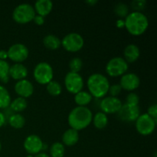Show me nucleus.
I'll return each mask as SVG.
<instances>
[{"instance_id": "obj_21", "label": "nucleus", "mask_w": 157, "mask_h": 157, "mask_svg": "<svg viewBox=\"0 0 157 157\" xmlns=\"http://www.w3.org/2000/svg\"><path fill=\"white\" fill-rule=\"evenodd\" d=\"M44 45L50 50H57L61 44V41L59 38L54 35H48L43 39Z\"/></svg>"}, {"instance_id": "obj_26", "label": "nucleus", "mask_w": 157, "mask_h": 157, "mask_svg": "<svg viewBox=\"0 0 157 157\" xmlns=\"http://www.w3.org/2000/svg\"><path fill=\"white\" fill-rule=\"evenodd\" d=\"M64 153H65L64 145L61 143H55L52 144L50 148L51 157H64Z\"/></svg>"}, {"instance_id": "obj_34", "label": "nucleus", "mask_w": 157, "mask_h": 157, "mask_svg": "<svg viewBox=\"0 0 157 157\" xmlns=\"http://www.w3.org/2000/svg\"><path fill=\"white\" fill-rule=\"evenodd\" d=\"M146 6V1L144 0H136L132 2V7L136 10H140L143 9Z\"/></svg>"}, {"instance_id": "obj_3", "label": "nucleus", "mask_w": 157, "mask_h": 157, "mask_svg": "<svg viewBox=\"0 0 157 157\" xmlns=\"http://www.w3.org/2000/svg\"><path fill=\"white\" fill-rule=\"evenodd\" d=\"M87 87L89 93L96 98H104L108 93L110 83L107 77L99 73L90 75L87 79Z\"/></svg>"}, {"instance_id": "obj_12", "label": "nucleus", "mask_w": 157, "mask_h": 157, "mask_svg": "<svg viewBox=\"0 0 157 157\" xmlns=\"http://www.w3.org/2000/svg\"><path fill=\"white\" fill-rule=\"evenodd\" d=\"M117 113L118 117L122 121H127V122H132V121H136L140 115V108L138 106L130 105L128 104H123Z\"/></svg>"}, {"instance_id": "obj_42", "label": "nucleus", "mask_w": 157, "mask_h": 157, "mask_svg": "<svg viewBox=\"0 0 157 157\" xmlns=\"http://www.w3.org/2000/svg\"><path fill=\"white\" fill-rule=\"evenodd\" d=\"M154 157H157V156H156V154H155V156H154Z\"/></svg>"}, {"instance_id": "obj_13", "label": "nucleus", "mask_w": 157, "mask_h": 157, "mask_svg": "<svg viewBox=\"0 0 157 157\" xmlns=\"http://www.w3.org/2000/svg\"><path fill=\"white\" fill-rule=\"evenodd\" d=\"M123 104L121 100L115 97H106L101 101L100 107L104 113H117L122 107Z\"/></svg>"}, {"instance_id": "obj_6", "label": "nucleus", "mask_w": 157, "mask_h": 157, "mask_svg": "<svg viewBox=\"0 0 157 157\" xmlns=\"http://www.w3.org/2000/svg\"><path fill=\"white\" fill-rule=\"evenodd\" d=\"M128 69V63L123 58L115 57L112 58L106 65V72L111 77L124 75Z\"/></svg>"}, {"instance_id": "obj_39", "label": "nucleus", "mask_w": 157, "mask_h": 157, "mask_svg": "<svg viewBox=\"0 0 157 157\" xmlns=\"http://www.w3.org/2000/svg\"><path fill=\"white\" fill-rule=\"evenodd\" d=\"M117 24L118 27H123V26H124V21L122 19H119L117 22Z\"/></svg>"}, {"instance_id": "obj_17", "label": "nucleus", "mask_w": 157, "mask_h": 157, "mask_svg": "<svg viewBox=\"0 0 157 157\" xmlns=\"http://www.w3.org/2000/svg\"><path fill=\"white\" fill-rule=\"evenodd\" d=\"M124 55V59L127 63H133L135 62L139 58L140 55V48H138V46H136V44H128L125 48Z\"/></svg>"}, {"instance_id": "obj_41", "label": "nucleus", "mask_w": 157, "mask_h": 157, "mask_svg": "<svg viewBox=\"0 0 157 157\" xmlns=\"http://www.w3.org/2000/svg\"><path fill=\"white\" fill-rule=\"evenodd\" d=\"M1 148H2V145H1V143H0V151H1Z\"/></svg>"}, {"instance_id": "obj_14", "label": "nucleus", "mask_w": 157, "mask_h": 157, "mask_svg": "<svg viewBox=\"0 0 157 157\" xmlns=\"http://www.w3.org/2000/svg\"><path fill=\"white\" fill-rule=\"evenodd\" d=\"M140 80L136 74L128 73L122 75L120 85L122 89L131 91L137 88L140 86Z\"/></svg>"}, {"instance_id": "obj_28", "label": "nucleus", "mask_w": 157, "mask_h": 157, "mask_svg": "<svg viewBox=\"0 0 157 157\" xmlns=\"http://www.w3.org/2000/svg\"><path fill=\"white\" fill-rule=\"evenodd\" d=\"M9 63L4 60H0V81L6 83L9 81Z\"/></svg>"}, {"instance_id": "obj_1", "label": "nucleus", "mask_w": 157, "mask_h": 157, "mask_svg": "<svg viewBox=\"0 0 157 157\" xmlns=\"http://www.w3.org/2000/svg\"><path fill=\"white\" fill-rule=\"evenodd\" d=\"M92 118L93 114L90 109L87 107L78 106L70 112L67 121L71 128L78 131L88 127L91 123Z\"/></svg>"}, {"instance_id": "obj_29", "label": "nucleus", "mask_w": 157, "mask_h": 157, "mask_svg": "<svg viewBox=\"0 0 157 157\" xmlns=\"http://www.w3.org/2000/svg\"><path fill=\"white\" fill-rule=\"evenodd\" d=\"M83 66L82 60L79 58H74L69 62V67L71 72L78 73L81 70Z\"/></svg>"}, {"instance_id": "obj_30", "label": "nucleus", "mask_w": 157, "mask_h": 157, "mask_svg": "<svg viewBox=\"0 0 157 157\" xmlns=\"http://www.w3.org/2000/svg\"><path fill=\"white\" fill-rule=\"evenodd\" d=\"M114 12L121 18H126L128 15V7L124 3H118L115 6Z\"/></svg>"}, {"instance_id": "obj_7", "label": "nucleus", "mask_w": 157, "mask_h": 157, "mask_svg": "<svg viewBox=\"0 0 157 157\" xmlns=\"http://www.w3.org/2000/svg\"><path fill=\"white\" fill-rule=\"evenodd\" d=\"M84 44V40L80 34L72 32L63 38L61 44L67 52H76L81 50Z\"/></svg>"}, {"instance_id": "obj_27", "label": "nucleus", "mask_w": 157, "mask_h": 157, "mask_svg": "<svg viewBox=\"0 0 157 157\" xmlns=\"http://www.w3.org/2000/svg\"><path fill=\"white\" fill-rule=\"evenodd\" d=\"M46 89H47L48 94H50L52 96H58L59 94H61V90H62L61 84L58 81H53V80L48 83Z\"/></svg>"}, {"instance_id": "obj_36", "label": "nucleus", "mask_w": 157, "mask_h": 157, "mask_svg": "<svg viewBox=\"0 0 157 157\" xmlns=\"http://www.w3.org/2000/svg\"><path fill=\"white\" fill-rule=\"evenodd\" d=\"M6 124V116L3 113L0 112V127H2Z\"/></svg>"}, {"instance_id": "obj_40", "label": "nucleus", "mask_w": 157, "mask_h": 157, "mask_svg": "<svg viewBox=\"0 0 157 157\" xmlns=\"http://www.w3.org/2000/svg\"><path fill=\"white\" fill-rule=\"evenodd\" d=\"M86 2L90 5V6H93V5L96 4L98 1L97 0H87V1H86Z\"/></svg>"}, {"instance_id": "obj_9", "label": "nucleus", "mask_w": 157, "mask_h": 157, "mask_svg": "<svg viewBox=\"0 0 157 157\" xmlns=\"http://www.w3.org/2000/svg\"><path fill=\"white\" fill-rule=\"evenodd\" d=\"M64 84L67 91L76 94L82 90L84 87V81L78 73L69 71L64 78Z\"/></svg>"}, {"instance_id": "obj_10", "label": "nucleus", "mask_w": 157, "mask_h": 157, "mask_svg": "<svg viewBox=\"0 0 157 157\" xmlns=\"http://www.w3.org/2000/svg\"><path fill=\"white\" fill-rule=\"evenodd\" d=\"M8 58L16 63H21L25 61L29 55L28 48L21 43L12 44L7 52Z\"/></svg>"}, {"instance_id": "obj_16", "label": "nucleus", "mask_w": 157, "mask_h": 157, "mask_svg": "<svg viewBox=\"0 0 157 157\" xmlns=\"http://www.w3.org/2000/svg\"><path fill=\"white\" fill-rule=\"evenodd\" d=\"M9 76L14 80H23L27 77L28 69L21 63H16L9 67Z\"/></svg>"}, {"instance_id": "obj_22", "label": "nucleus", "mask_w": 157, "mask_h": 157, "mask_svg": "<svg viewBox=\"0 0 157 157\" xmlns=\"http://www.w3.org/2000/svg\"><path fill=\"white\" fill-rule=\"evenodd\" d=\"M93 121L94 125L97 129L99 130H102V129L105 128L107 127V124H108V118H107L106 113H103V112H98L94 117L92 118Z\"/></svg>"}, {"instance_id": "obj_23", "label": "nucleus", "mask_w": 157, "mask_h": 157, "mask_svg": "<svg viewBox=\"0 0 157 157\" xmlns=\"http://www.w3.org/2000/svg\"><path fill=\"white\" fill-rule=\"evenodd\" d=\"M9 124L12 127L15 129L22 128L25 124V119L22 115L19 113H14L9 118Z\"/></svg>"}, {"instance_id": "obj_25", "label": "nucleus", "mask_w": 157, "mask_h": 157, "mask_svg": "<svg viewBox=\"0 0 157 157\" xmlns=\"http://www.w3.org/2000/svg\"><path fill=\"white\" fill-rule=\"evenodd\" d=\"M27 105L28 103L25 98L18 97V98H15L13 101H12L9 106H10V108L12 109V110H13L14 112L18 113V112H21L24 110H25Z\"/></svg>"}, {"instance_id": "obj_20", "label": "nucleus", "mask_w": 157, "mask_h": 157, "mask_svg": "<svg viewBox=\"0 0 157 157\" xmlns=\"http://www.w3.org/2000/svg\"><path fill=\"white\" fill-rule=\"evenodd\" d=\"M92 98L89 92L85 90H81L75 96V101L79 107H86L91 101Z\"/></svg>"}, {"instance_id": "obj_15", "label": "nucleus", "mask_w": 157, "mask_h": 157, "mask_svg": "<svg viewBox=\"0 0 157 157\" xmlns=\"http://www.w3.org/2000/svg\"><path fill=\"white\" fill-rule=\"evenodd\" d=\"M15 91L21 98H29L34 92V86L29 80H20L15 84Z\"/></svg>"}, {"instance_id": "obj_37", "label": "nucleus", "mask_w": 157, "mask_h": 157, "mask_svg": "<svg viewBox=\"0 0 157 157\" xmlns=\"http://www.w3.org/2000/svg\"><path fill=\"white\" fill-rule=\"evenodd\" d=\"M8 58V53L6 51L1 50L0 51V60H4Z\"/></svg>"}, {"instance_id": "obj_31", "label": "nucleus", "mask_w": 157, "mask_h": 157, "mask_svg": "<svg viewBox=\"0 0 157 157\" xmlns=\"http://www.w3.org/2000/svg\"><path fill=\"white\" fill-rule=\"evenodd\" d=\"M139 101V96L136 94L133 93V92H131V93L129 94L127 96V98H126V104H130V105L138 106Z\"/></svg>"}, {"instance_id": "obj_35", "label": "nucleus", "mask_w": 157, "mask_h": 157, "mask_svg": "<svg viewBox=\"0 0 157 157\" xmlns=\"http://www.w3.org/2000/svg\"><path fill=\"white\" fill-rule=\"evenodd\" d=\"M33 21H35V23L38 25H42L44 23V18L43 16H41L39 15H35V16L34 17Z\"/></svg>"}, {"instance_id": "obj_4", "label": "nucleus", "mask_w": 157, "mask_h": 157, "mask_svg": "<svg viewBox=\"0 0 157 157\" xmlns=\"http://www.w3.org/2000/svg\"><path fill=\"white\" fill-rule=\"evenodd\" d=\"M35 16V11L33 6L28 3H22L15 8L12 12L14 21L19 24H25L32 21Z\"/></svg>"}, {"instance_id": "obj_18", "label": "nucleus", "mask_w": 157, "mask_h": 157, "mask_svg": "<svg viewBox=\"0 0 157 157\" xmlns=\"http://www.w3.org/2000/svg\"><path fill=\"white\" fill-rule=\"evenodd\" d=\"M53 8V3L51 0H38L35 3V11L41 16L48 15Z\"/></svg>"}, {"instance_id": "obj_11", "label": "nucleus", "mask_w": 157, "mask_h": 157, "mask_svg": "<svg viewBox=\"0 0 157 157\" xmlns=\"http://www.w3.org/2000/svg\"><path fill=\"white\" fill-rule=\"evenodd\" d=\"M43 142L41 138L35 134L29 135L25 140L24 148L30 155H36L43 150Z\"/></svg>"}, {"instance_id": "obj_38", "label": "nucleus", "mask_w": 157, "mask_h": 157, "mask_svg": "<svg viewBox=\"0 0 157 157\" xmlns=\"http://www.w3.org/2000/svg\"><path fill=\"white\" fill-rule=\"evenodd\" d=\"M34 157H50V156L44 153H38V154L35 155V156Z\"/></svg>"}, {"instance_id": "obj_24", "label": "nucleus", "mask_w": 157, "mask_h": 157, "mask_svg": "<svg viewBox=\"0 0 157 157\" xmlns=\"http://www.w3.org/2000/svg\"><path fill=\"white\" fill-rule=\"evenodd\" d=\"M11 104V96L4 86L0 85V109H6Z\"/></svg>"}, {"instance_id": "obj_5", "label": "nucleus", "mask_w": 157, "mask_h": 157, "mask_svg": "<svg viewBox=\"0 0 157 157\" xmlns=\"http://www.w3.org/2000/svg\"><path fill=\"white\" fill-rule=\"evenodd\" d=\"M34 78L41 84H47L53 79V69L47 62H40L34 69Z\"/></svg>"}, {"instance_id": "obj_32", "label": "nucleus", "mask_w": 157, "mask_h": 157, "mask_svg": "<svg viewBox=\"0 0 157 157\" xmlns=\"http://www.w3.org/2000/svg\"><path fill=\"white\" fill-rule=\"evenodd\" d=\"M121 90H122V88H121V85L116 84L110 86L108 92L110 93V94L111 95V97H115V98H117V96H118V95L121 94Z\"/></svg>"}, {"instance_id": "obj_2", "label": "nucleus", "mask_w": 157, "mask_h": 157, "mask_svg": "<svg viewBox=\"0 0 157 157\" xmlns=\"http://www.w3.org/2000/svg\"><path fill=\"white\" fill-rule=\"evenodd\" d=\"M149 25L147 17L139 11L130 12L124 20V26L129 33L133 35H140L147 31Z\"/></svg>"}, {"instance_id": "obj_8", "label": "nucleus", "mask_w": 157, "mask_h": 157, "mask_svg": "<svg viewBox=\"0 0 157 157\" xmlns=\"http://www.w3.org/2000/svg\"><path fill=\"white\" fill-rule=\"evenodd\" d=\"M156 121L147 113L140 115L136 120V129L139 133L144 136L150 135L156 128Z\"/></svg>"}, {"instance_id": "obj_33", "label": "nucleus", "mask_w": 157, "mask_h": 157, "mask_svg": "<svg viewBox=\"0 0 157 157\" xmlns=\"http://www.w3.org/2000/svg\"><path fill=\"white\" fill-rule=\"evenodd\" d=\"M147 114L151 117L155 121L157 122V105L156 104H153L150 106L147 110Z\"/></svg>"}, {"instance_id": "obj_19", "label": "nucleus", "mask_w": 157, "mask_h": 157, "mask_svg": "<svg viewBox=\"0 0 157 157\" xmlns=\"http://www.w3.org/2000/svg\"><path fill=\"white\" fill-rule=\"evenodd\" d=\"M79 140V134L78 131L71 128L66 130L62 136L63 144L68 147L75 145Z\"/></svg>"}]
</instances>
